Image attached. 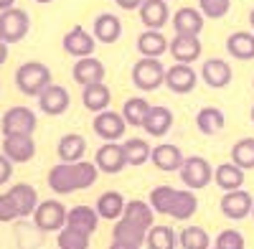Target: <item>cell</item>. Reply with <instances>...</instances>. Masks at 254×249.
I'll use <instances>...</instances> for the list:
<instances>
[{
    "label": "cell",
    "instance_id": "23",
    "mask_svg": "<svg viewBox=\"0 0 254 249\" xmlns=\"http://www.w3.org/2000/svg\"><path fill=\"white\" fill-rule=\"evenodd\" d=\"M244 181H247V171H242L239 165H234V163H221V165L214 168V183L224 193L239 191L244 186Z\"/></svg>",
    "mask_w": 254,
    "mask_h": 249
},
{
    "label": "cell",
    "instance_id": "38",
    "mask_svg": "<svg viewBox=\"0 0 254 249\" xmlns=\"http://www.w3.org/2000/svg\"><path fill=\"white\" fill-rule=\"evenodd\" d=\"M231 163L239 165L242 171L254 168V137H242L234 142V148H231Z\"/></svg>",
    "mask_w": 254,
    "mask_h": 249
},
{
    "label": "cell",
    "instance_id": "8",
    "mask_svg": "<svg viewBox=\"0 0 254 249\" xmlns=\"http://www.w3.org/2000/svg\"><path fill=\"white\" fill-rule=\"evenodd\" d=\"M92 130H94V135H97V137H102L104 142H117V140H122V137H125L127 122H125L122 112L104 110V112H97V115H94Z\"/></svg>",
    "mask_w": 254,
    "mask_h": 249
},
{
    "label": "cell",
    "instance_id": "34",
    "mask_svg": "<svg viewBox=\"0 0 254 249\" xmlns=\"http://www.w3.org/2000/svg\"><path fill=\"white\" fill-rule=\"evenodd\" d=\"M145 237H147V232L140 229L137 224L127 221V219L115 221V229H112V239H115V242H125V244H132V247H142V244H145Z\"/></svg>",
    "mask_w": 254,
    "mask_h": 249
},
{
    "label": "cell",
    "instance_id": "31",
    "mask_svg": "<svg viewBox=\"0 0 254 249\" xmlns=\"http://www.w3.org/2000/svg\"><path fill=\"white\" fill-rule=\"evenodd\" d=\"M81 102H84V107H87L89 112H104V110H110V102H112V92L110 87L104 84H89V87H81Z\"/></svg>",
    "mask_w": 254,
    "mask_h": 249
},
{
    "label": "cell",
    "instance_id": "5",
    "mask_svg": "<svg viewBox=\"0 0 254 249\" xmlns=\"http://www.w3.org/2000/svg\"><path fill=\"white\" fill-rule=\"evenodd\" d=\"M66 206L56 198H46L36 206L33 211V224L38 232H61L66 226Z\"/></svg>",
    "mask_w": 254,
    "mask_h": 249
},
{
    "label": "cell",
    "instance_id": "4",
    "mask_svg": "<svg viewBox=\"0 0 254 249\" xmlns=\"http://www.w3.org/2000/svg\"><path fill=\"white\" fill-rule=\"evenodd\" d=\"M181 181L188 191H201L206 188V186L214 181V168H211V163L201 155H188L181 165V171H178Z\"/></svg>",
    "mask_w": 254,
    "mask_h": 249
},
{
    "label": "cell",
    "instance_id": "18",
    "mask_svg": "<svg viewBox=\"0 0 254 249\" xmlns=\"http://www.w3.org/2000/svg\"><path fill=\"white\" fill-rule=\"evenodd\" d=\"M201 79L211 89H224V87L231 84L234 74H231V66L224 59H206L203 66H201Z\"/></svg>",
    "mask_w": 254,
    "mask_h": 249
},
{
    "label": "cell",
    "instance_id": "9",
    "mask_svg": "<svg viewBox=\"0 0 254 249\" xmlns=\"http://www.w3.org/2000/svg\"><path fill=\"white\" fill-rule=\"evenodd\" d=\"M219 209H221V214H224L226 219H231V221H242V219H247V216L252 214V209H254V198H252V193L244 191V188H239V191H229V193L221 196Z\"/></svg>",
    "mask_w": 254,
    "mask_h": 249
},
{
    "label": "cell",
    "instance_id": "32",
    "mask_svg": "<svg viewBox=\"0 0 254 249\" xmlns=\"http://www.w3.org/2000/svg\"><path fill=\"white\" fill-rule=\"evenodd\" d=\"M196 211H198V198H196V193L188 191V188H178V191H176V198H173V206H171V214H168V216H173V219H178V221H188Z\"/></svg>",
    "mask_w": 254,
    "mask_h": 249
},
{
    "label": "cell",
    "instance_id": "10",
    "mask_svg": "<svg viewBox=\"0 0 254 249\" xmlns=\"http://www.w3.org/2000/svg\"><path fill=\"white\" fill-rule=\"evenodd\" d=\"M198 84V71L190 64H173L165 69V87L173 94H190Z\"/></svg>",
    "mask_w": 254,
    "mask_h": 249
},
{
    "label": "cell",
    "instance_id": "11",
    "mask_svg": "<svg viewBox=\"0 0 254 249\" xmlns=\"http://www.w3.org/2000/svg\"><path fill=\"white\" fill-rule=\"evenodd\" d=\"M94 49H97L94 33H89L81 26H74L71 31H66V36H64V51H66L69 56H74V59L94 56Z\"/></svg>",
    "mask_w": 254,
    "mask_h": 249
},
{
    "label": "cell",
    "instance_id": "20",
    "mask_svg": "<svg viewBox=\"0 0 254 249\" xmlns=\"http://www.w3.org/2000/svg\"><path fill=\"white\" fill-rule=\"evenodd\" d=\"M140 20L147 31H160L168 20H171V8L168 0H142L140 5Z\"/></svg>",
    "mask_w": 254,
    "mask_h": 249
},
{
    "label": "cell",
    "instance_id": "15",
    "mask_svg": "<svg viewBox=\"0 0 254 249\" xmlns=\"http://www.w3.org/2000/svg\"><path fill=\"white\" fill-rule=\"evenodd\" d=\"M171 23H173V31L176 36H201L203 31V23H206V18L198 8H178L171 18Z\"/></svg>",
    "mask_w": 254,
    "mask_h": 249
},
{
    "label": "cell",
    "instance_id": "41",
    "mask_svg": "<svg viewBox=\"0 0 254 249\" xmlns=\"http://www.w3.org/2000/svg\"><path fill=\"white\" fill-rule=\"evenodd\" d=\"M176 191L173 186H155L150 191V206L155 214H171V206H173V198H176Z\"/></svg>",
    "mask_w": 254,
    "mask_h": 249
},
{
    "label": "cell",
    "instance_id": "2",
    "mask_svg": "<svg viewBox=\"0 0 254 249\" xmlns=\"http://www.w3.org/2000/svg\"><path fill=\"white\" fill-rule=\"evenodd\" d=\"M51 69L41 61H26L15 69V87L26 97H38L46 87H51Z\"/></svg>",
    "mask_w": 254,
    "mask_h": 249
},
{
    "label": "cell",
    "instance_id": "26",
    "mask_svg": "<svg viewBox=\"0 0 254 249\" xmlns=\"http://www.w3.org/2000/svg\"><path fill=\"white\" fill-rule=\"evenodd\" d=\"M56 153H59V163H79L84 160V153H87V140L79 132H69L59 140Z\"/></svg>",
    "mask_w": 254,
    "mask_h": 249
},
{
    "label": "cell",
    "instance_id": "36",
    "mask_svg": "<svg viewBox=\"0 0 254 249\" xmlns=\"http://www.w3.org/2000/svg\"><path fill=\"white\" fill-rule=\"evenodd\" d=\"M122 148H125V158H127V165H132V168H137V165L147 163L153 155V148L147 145V140L142 137H127L122 142Z\"/></svg>",
    "mask_w": 254,
    "mask_h": 249
},
{
    "label": "cell",
    "instance_id": "52",
    "mask_svg": "<svg viewBox=\"0 0 254 249\" xmlns=\"http://www.w3.org/2000/svg\"><path fill=\"white\" fill-rule=\"evenodd\" d=\"M249 115H252V122H254V105H252V112Z\"/></svg>",
    "mask_w": 254,
    "mask_h": 249
},
{
    "label": "cell",
    "instance_id": "49",
    "mask_svg": "<svg viewBox=\"0 0 254 249\" xmlns=\"http://www.w3.org/2000/svg\"><path fill=\"white\" fill-rule=\"evenodd\" d=\"M8 8H15V0H0V13L8 10Z\"/></svg>",
    "mask_w": 254,
    "mask_h": 249
},
{
    "label": "cell",
    "instance_id": "24",
    "mask_svg": "<svg viewBox=\"0 0 254 249\" xmlns=\"http://www.w3.org/2000/svg\"><path fill=\"white\" fill-rule=\"evenodd\" d=\"M66 226H71V229H79L84 234H94L97 226H99V214L97 209H92V206H71L69 214H66Z\"/></svg>",
    "mask_w": 254,
    "mask_h": 249
},
{
    "label": "cell",
    "instance_id": "44",
    "mask_svg": "<svg viewBox=\"0 0 254 249\" xmlns=\"http://www.w3.org/2000/svg\"><path fill=\"white\" fill-rule=\"evenodd\" d=\"M15 219H20V214H18V209H15L13 198H10L8 193H0V224H10V221H15Z\"/></svg>",
    "mask_w": 254,
    "mask_h": 249
},
{
    "label": "cell",
    "instance_id": "22",
    "mask_svg": "<svg viewBox=\"0 0 254 249\" xmlns=\"http://www.w3.org/2000/svg\"><path fill=\"white\" fill-rule=\"evenodd\" d=\"M171 127H173V110L163 107V105H153L147 117H145V122H142V130L153 137H163Z\"/></svg>",
    "mask_w": 254,
    "mask_h": 249
},
{
    "label": "cell",
    "instance_id": "46",
    "mask_svg": "<svg viewBox=\"0 0 254 249\" xmlns=\"http://www.w3.org/2000/svg\"><path fill=\"white\" fill-rule=\"evenodd\" d=\"M115 5L122 8V10H140L142 0H115Z\"/></svg>",
    "mask_w": 254,
    "mask_h": 249
},
{
    "label": "cell",
    "instance_id": "28",
    "mask_svg": "<svg viewBox=\"0 0 254 249\" xmlns=\"http://www.w3.org/2000/svg\"><path fill=\"white\" fill-rule=\"evenodd\" d=\"M122 219H127V221L137 224L140 229H145V232H150L153 226H155V211H153V206L147 203V201H140V198H135V201H127Z\"/></svg>",
    "mask_w": 254,
    "mask_h": 249
},
{
    "label": "cell",
    "instance_id": "6",
    "mask_svg": "<svg viewBox=\"0 0 254 249\" xmlns=\"http://www.w3.org/2000/svg\"><path fill=\"white\" fill-rule=\"evenodd\" d=\"M31 31V18L23 8H8L0 13V38L5 41V44H18V41H23Z\"/></svg>",
    "mask_w": 254,
    "mask_h": 249
},
{
    "label": "cell",
    "instance_id": "35",
    "mask_svg": "<svg viewBox=\"0 0 254 249\" xmlns=\"http://www.w3.org/2000/svg\"><path fill=\"white\" fill-rule=\"evenodd\" d=\"M150 107L153 105H147L145 97H130V99H125V105H122V117L130 127H142Z\"/></svg>",
    "mask_w": 254,
    "mask_h": 249
},
{
    "label": "cell",
    "instance_id": "25",
    "mask_svg": "<svg viewBox=\"0 0 254 249\" xmlns=\"http://www.w3.org/2000/svg\"><path fill=\"white\" fill-rule=\"evenodd\" d=\"M8 196L13 198V203H15V209H18L20 219L33 216L36 206L41 203V201H38V193H36V188H33L31 183H15V186H10Z\"/></svg>",
    "mask_w": 254,
    "mask_h": 249
},
{
    "label": "cell",
    "instance_id": "7",
    "mask_svg": "<svg viewBox=\"0 0 254 249\" xmlns=\"http://www.w3.org/2000/svg\"><path fill=\"white\" fill-rule=\"evenodd\" d=\"M36 112L28 107H10L3 115V122H0V130H3V137L10 135H33L36 132Z\"/></svg>",
    "mask_w": 254,
    "mask_h": 249
},
{
    "label": "cell",
    "instance_id": "54",
    "mask_svg": "<svg viewBox=\"0 0 254 249\" xmlns=\"http://www.w3.org/2000/svg\"><path fill=\"white\" fill-rule=\"evenodd\" d=\"M211 249H216V247H211Z\"/></svg>",
    "mask_w": 254,
    "mask_h": 249
},
{
    "label": "cell",
    "instance_id": "42",
    "mask_svg": "<svg viewBox=\"0 0 254 249\" xmlns=\"http://www.w3.org/2000/svg\"><path fill=\"white\" fill-rule=\"evenodd\" d=\"M198 10L203 13V18L219 20L231 10V0H198Z\"/></svg>",
    "mask_w": 254,
    "mask_h": 249
},
{
    "label": "cell",
    "instance_id": "19",
    "mask_svg": "<svg viewBox=\"0 0 254 249\" xmlns=\"http://www.w3.org/2000/svg\"><path fill=\"white\" fill-rule=\"evenodd\" d=\"M104 64L97 56H87V59H76V64L71 69V76L76 84L81 87H89V84H102L104 81Z\"/></svg>",
    "mask_w": 254,
    "mask_h": 249
},
{
    "label": "cell",
    "instance_id": "40",
    "mask_svg": "<svg viewBox=\"0 0 254 249\" xmlns=\"http://www.w3.org/2000/svg\"><path fill=\"white\" fill-rule=\"evenodd\" d=\"M89 237L79 229H71V226H64V229L56 234V247L59 249H89Z\"/></svg>",
    "mask_w": 254,
    "mask_h": 249
},
{
    "label": "cell",
    "instance_id": "16",
    "mask_svg": "<svg viewBox=\"0 0 254 249\" xmlns=\"http://www.w3.org/2000/svg\"><path fill=\"white\" fill-rule=\"evenodd\" d=\"M69 105H71L69 92L64 89V87H59V84H51V87H46L44 92L38 94V107H41V112H44V115L59 117V115H64V112L69 110Z\"/></svg>",
    "mask_w": 254,
    "mask_h": 249
},
{
    "label": "cell",
    "instance_id": "53",
    "mask_svg": "<svg viewBox=\"0 0 254 249\" xmlns=\"http://www.w3.org/2000/svg\"><path fill=\"white\" fill-rule=\"evenodd\" d=\"M252 219H254V209H252Z\"/></svg>",
    "mask_w": 254,
    "mask_h": 249
},
{
    "label": "cell",
    "instance_id": "43",
    "mask_svg": "<svg viewBox=\"0 0 254 249\" xmlns=\"http://www.w3.org/2000/svg\"><path fill=\"white\" fill-rule=\"evenodd\" d=\"M244 234L237 232V229H224L219 232V237L214 239V247L216 249H244Z\"/></svg>",
    "mask_w": 254,
    "mask_h": 249
},
{
    "label": "cell",
    "instance_id": "48",
    "mask_svg": "<svg viewBox=\"0 0 254 249\" xmlns=\"http://www.w3.org/2000/svg\"><path fill=\"white\" fill-rule=\"evenodd\" d=\"M110 249H140V247H132V244H125V242H115V239H112Z\"/></svg>",
    "mask_w": 254,
    "mask_h": 249
},
{
    "label": "cell",
    "instance_id": "21",
    "mask_svg": "<svg viewBox=\"0 0 254 249\" xmlns=\"http://www.w3.org/2000/svg\"><path fill=\"white\" fill-rule=\"evenodd\" d=\"M153 165L158 171H165V173H173V171H181V165L186 160L183 150L178 145H171V142H160L153 148V155H150Z\"/></svg>",
    "mask_w": 254,
    "mask_h": 249
},
{
    "label": "cell",
    "instance_id": "39",
    "mask_svg": "<svg viewBox=\"0 0 254 249\" xmlns=\"http://www.w3.org/2000/svg\"><path fill=\"white\" fill-rule=\"evenodd\" d=\"M178 244L183 249H211V239L203 226H186L178 234Z\"/></svg>",
    "mask_w": 254,
    "mask_h": 249
},
{
    "label": "cell",
    "instance_id": "17",
    "mask_svg": "<svg viewBox=\"0 0 254 249\" xmlns=\"http://www.w3.org/2000/svg\"><path fill=\"white\" fill-rule=\"evenodd\" d=\"M168 54L176 59V64H193L201 59V41L198 36H173Z\"/></svg>",
    "mask_w": 254,
    "mask_h": 249
},
{
    "label": "cell",
    "instance_id": "56",
    "mask_svg": "<svg viewBox=\"0 0 254 249\" xmlns=\"http://www.w3.org/2000/svg\"><path fill=\"white\" fill-rule=\"evenodd\" d=\"M252 87H254V84H252Z\"/></svg>",
    "mask_w": 254,
    "mask_h": 249
},
{
    "label": "cell",
    "instance_id": "29",
    "mask_svg": "<svg viewBox=\"0 0 254 249\" xmlns=\"http://www.w3.org/2000/svg\"><path fill=\"white\" fill-rule=\"evenodd\" d=\"M168 41L160 31H142L140 36H137V51H140V56L142 59H160L165 51H168Z\"/></svg>",
    "mask_w": 254,
    "mask_h": 249
},
{
    "label": "cell",
    "instance_id": "45",
    "mask_svg": "<svg viewBox=\"0 0 254 249\" xmlns=\"http://www.w3.org/2000/svg\"><path fill=\"white\" fill-rule=\"evenodd\" d=\"M10 176H13V163H10L3 153H0V186L8 183V181H10Z\"/></svg>",
    "mask_w": 254,
    "mask_h": 249
},
{
    "label": "cell",
    "instance_id": "1",
    "mask_svg": "<svg viewBox=\"0 0 254 249\" xmlns=\"http://www.w3.org/2000/svg\"><path fill=\"white\" fill-rule=\"evenodd\" d=\"M99 168L89 160L79 163H56L49 171V188L59 196H69L74 191H87L97 183Z\"/></svg>",
    "mask_w": 254,
    "mask_h": 249
},
{
    "label": "cell",
    "instance_id": "14",
    "mask_svg": "<svg viewBox=\"0 0 254 249\" xmlns=\"http://www.w3.org/2000/svg\"><path fill=\"white\" fill-rule=\"evenodd\" d=\"M92 33L99 44L104 46H112L122 38V20L117 13H99L92 23Z\"/></svg>",
    "mask_w": 254,
    "mask_h": 249
},
{
    "label": "cell",
    "instance_id": "47",
    "mask_svg": "<svg viewBox=\"0 0 254 249\" xmlns=\"http://www.w3.org/2000/svg\"><path fill=\"white\" fill-rule=\"evenodd\" d=\"M5 61H8V44H5L3 38H0V66H3Z\"/></svg>",
    "mask_w": 254,
    "mask_h": 249
},
{
    "label": "cell",
    "instance_id": "51",
    "mask_svg": "<svg viewBox=\"0 0 254 249\" xmlns=\"http://www.w3.org/2000/svg\"><path fill=\"white\" fill-rule=\"evenodd\" d=\"M36 3H41V5H49V3H54V0H36Z\"/></svg>",
    "mask_w": 254,
    "mask_h": 249
},
{
    "label": "cell",
    "instance_id": "3",
    "mask_svg": "<svg viewBox=\"0 0 254 249\" xmlns=\"http://www.w3.org/2000/svg\"><path fill=\"white\" fill-rule=\"evenodd\" d=\"M132 84L140 92H155L165 84V66L160 59H142L132 66Z\"/></svg>",
    "mask_w": 254,
    "mask_h": 249
},
{
    "label": "cell",
    "instance_id": "55",
    "mask_svg": "<svg viewBox=\"0 0 254 249\" xmlns=\"http://www.w3.org/2000/svg\"><path fill=\"white\" fill-rule=\"evenodd\" d=\"M168 3H171V0H168Z\"/></svg>",
    "mask_w": 254,
    "mask_h": 249
},
{
    "label": "cell",
    "instance_id": "33",
    "mask_svg": "<svg viewBox=\"0 0 254 249\" xmlns=\"http://www.w3.org/2000/svg\"><path fill=\"white\" fill-rule=\"evenodd\" d=\"M226 124V117L219 107H201L196 115V127L203 135H219Z\"/></svg>",
    "mask_w": 254,
    "mask_h": 249
},
{
    "label": "cell",
    "instance_id": "50",
    "mask_svg": "<svg viewBox=\"0 0 254 249\" xmlns=\"http://www.w3.org/2000/svg\"><path fill=\"white\" fill-rule=\"evenodd\" d=\"M249 26H252V31H254V8L249 10Z\"/></svg>",
    "mask_w": 254,
    "mask_h": 249
},
{
    "label": "cell",
    "instance_id": "37",
    "mask_svg": "<svg viewBox=\"0 0 254 249\" xmlns=\"http://www.w3.org/2000/svg\"><path fill=\"white\" fill-rule=\"evenodd\" d=\"M145 244H147V249H176L178 247V234L171 229V226L155 224L153 229L147 232Z\"/></svg>",
    "mask_w": 254,
    "mask_h": 249
},
{
    "label": "cell",
    "instance_id": "13",
    "mask_svg": "<svg viewBox=\"0 0 254 249\" xmlns=\"http://www.w3.org/2000/svg\"><path fill=\"white\" fill-rule=\"evenodd\" d=\"M3 153L10 163H28L36 155V140L33 135H10L3 137Z\"/></svg>",
    "mask_w": 254,
    "mask_h": 249
},
{
    "label": "cell",
    "instance_id": "27",
    "mask_svg": "<svg viewBox=\"0 0 254 249\" xmlns=\"http://www.w3.org/2000/svg\"><path fill=\"white\" fill-rule=\"evenodd\" d=\"M125 206H127V201H125V196L120 193V191H104L99 198H97V214H99V219H107V221H120L122 219V214H125Z\"/></svg>",
    "mask_w": 254,
    "mask_h": 249
},
{
    "label": "cell",
    "instance_id": "30",
    "mask_svg": "<svg viewBox=\"0 0 254 249\" xmlns=\"http://www.w3.org/2000/svg\"><path fill=\"white\" fill-rule=\"evenodd\" d=\"M226 51L239 61H252L254 59V33L252 31H234L226 38Z\"/></svg>",
    "mask_w": 254,
    "mask_h": 249
},
{
    "label": "cell",
    "instance_id": "12",
    "mask_svg": "<svg viewBox=\"0 0 254 249\" xmlns=\"http://www.w3.org/2000/svg\"><path fill=\"white\" fill-rule=\"evenodd\" d=\"M94 165L99 168V173H107V176L120 173L125 165H127L125 148H122L120 142H104L102 148L97 150V155H94Z\"/></svg>",
    "mask_w": 254,
    "mask_h": 249
}]
</instances>
